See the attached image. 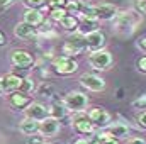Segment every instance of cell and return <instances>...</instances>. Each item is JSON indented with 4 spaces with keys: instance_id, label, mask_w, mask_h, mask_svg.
I'll return each instance as SVG.
<instances>
[{
    "instance_id": "8992f818",
    "label": "cell",
    "mask_w": 146,
    "mask_h": 144,
    "mask_svg": "<svg viewBox=\"0 0 146 144\" xmlns=\"http://www.w3.org/2000/svg\"><path fill=\"white\" fill-rule=\"evenodd\" d=\"M72 126H73V129H75L78 134H82V136H90V134L95 132V126L90 122V119H88L83 112H82V114H76V115L73 117Z\"/></svg>"
},
{
    "instance_id": "e0dca14e",
    "label": "cell",
    "mask_w": 146,
    "mask_h": 144,
    "mask_svg": "<svg viewBox=\"0 0 146 144\" xmlns=\"http://www.w3.org/2000/svg\"><path fill=\"white\" fill-rule=\"evenodd\" d=\"M19 131L24 134V136H34L39 132V122L37 120H33V119H29V117H24L22 120H21V124H19Z\"/></svg>"
},
{
    "instance_id": "d590c367",
    "label": "cell",
    "mask_w": 146,
    "mask_h": 144,
    "mask_svg": "<svg viewBox=\"0 0 146 144\" xmlns=\"http://www.w3.org/2000/svg\"><path fill=\"white\" fill-rule=\"evenodd\" d=\"M73 144H88V139L87 137H78V139H75Z\"/></svg>"
},
{
    "instance_id": "7a4b0ae2",
    "label": "cell",
    "mask_w": 146,
    "mask_h": 144,
    "mask_svg": "<svg viewBox=\"0 0 146 144\" xmlns=\"http://www.w3.org/2000/svg\"><path fill=\"white\" fill-rule=\"evenodd\" d=\"M63 105L66 107V110L75 112V114H82L87 105H88V97L82 92H70L65 95L63 98Z\"/></svg>"
},
{
    "instance_id": "7bdbcfd3",
    "label": "cell",
    "mask_w": 146,
    "mask_h": 144,
    "mask_svg": "<svg viewBox=\"0 0 146 144\" xmlns=\"http://www.w3.org/2000/svg\"><path fill=\"white\" fill-rule=\"evenodd\" d=\"M66 2H70V0H66Z\"/></svg>"
},
{
    "instance_id": "b9f144b4",
    "label": "cell",
    "mask_w": 146,
    "mask_h": 144,
    "mask_svg": "<svg viewBox=\"0 0 146 144\" xmlns=\"http://www.w3.org/2000/svg\"><path fill=\"white\" fill-rule=\"evenodd\" d=\"M37 144H48V143H44V141H41V143H37Z\"/></svg>"
},
{
    "instance_id": "7402d4cb",
    "label": "cell",
    "mask_w": 146,
    "mask_h": 144,
    "mask_svg": "<svg viewBox=\"0 0 146 144\" xmlns=\"http://www.w3.org/2000/svg\"><path fill=\"white\" fill-rule=\"evenodd\" d=\"M48 110H49V117H53L56 120H60L66 115V107L63 104H53L51 107H48Z\"/></svg>"
},
{
    "instance_id": "7c38bea8",
    "label": "cell",
    "mask_w": 146,
    "mask_h": 144,
    "mask_svg": "<svg viewBox=\"0 0 146 144\" xmlns=\"http://www.w3.org/2000/svg\"><path fill=\"white\" fill-rule=\"evenodd\" d=\"M58 132H60V120L48 117L39 122V134L42 137H54Z\"/></svg>"
},
{
    "instance_id": "83f0119b",
    "label": "cell",
    "mask_w": 146,
    "mask_h": 144,
    "mask_svg": "<svg viewBox=\"0 0 146 144\" xmlns=\"http://www.w3.org/2000/svg\"><path fill=\"white\" fill-rule=\"evenodd\" d=\"M39 93L44 95V97H51V95H53V87H51V85H42V87L39 88Z\"/></svg>"
},
{
    "instance_id": "f35d334b",
    "label": "cell",
    "mask_w": 146,
    "mask_h": 144,
    "mask_svg": "<svg viewBox=\"0 0 146 144\" xmlns=\"http://www.w3.org/2000/svg\"><path fill=\"white\" fill-rule=\"evenodd\" d=\"M139 48H141V49H145V51H146V37H143V39L139 41Z\"/></svg>"
},
{
    "instance_id": "2e32d148",
    "label": "cell",
    "mask_w": 146,
    "mask_h": 144,
    "mask_svg": "<svg viewBox=\"0 0 146 144\" xmlns=\"http://www.w3.org/2000/svg\"><path fill=\"white\" fill-rule=\"evenodd\" d=\"M14 34H15V37H19V39H33L37 32H36V27L34 26H31V24H27V22L22 20V22L15 24Z\"/></svg>"
},
{
    "instance_id": "484cf974",
    "label": "cell",
    "mask_w": 146,
    "mask_h": 144,
    "mask_svg": "<svg viewBox=\"0 0 146 144\" xmlns=\"http://www.w3.org/2000/svg\"><path fill=\"white\" fill-rule=\"evenodd\" d=\"M66 0H48V7L49 10H54V9H66Z\"/></svg>"
},
{
    "instance_id": "8d00e7d4",
    "label": "cell",
    "mask_w": 146,
    "mask_h": 144,
    "mask_svg": "<svg viewBox=\"0 0 146 144\" xmlns=\"http://www.w3.org/2000/svg\"><path fill=\"white\" fill-rule=\"evenodd\" d=\"M5 44H7V37H5L3 32H0V48H3Z\"/></svg>"
},
{
    "instance_id": "cb8c5ba5",
    "label": "cell",
    "mask_w": 146,
    "mask_h": 144,
    "mask_svg": "<svg viewBox=\"0 0 146 144\" xmlns=\"http://www.w3.org/2000/svg\"><path fill=\"white\" fill-rule=\"evenodd\" d=\"M34 88H36V83H34V80H33V78H24V80H22V85H21V90H19V92H22V93L29 95V93H33V92H34Z\"/></svg>"
},
{
    "instance_id": "4fadbf2b",
    "label": "cell",
    "mask_w": 146,
    "mask_h": 144,
    "mask_svg": "<svg viewBox=\"0 0 146 144\" xmlns=\"http://www.w3.org/2000/svg\"><path fill=\"white\" fill-rule=\"evenodd\" d=\"M24 112H26V117H29V119H33V120H37V122H41V120H44V119L49 117L48 107L42 105V104H37V102H33Z\"/></svg>"
},
{
    "instance_id": "d6a6232c",
    "label": "cell",
    "mask_w": 146,
    "mask_h": 144,
    "mask_svg": "<svg viewBox=\"0 0 146 144\" xmlns=\"http://www.w3.org/2000/svg\"><path fill=\"white\" fill-rule=\"evenodd\" d=\"M127 144H146V139H143V137H131L127 141Z\"/></svg>"
},
{
    "instance_id": "9c48e42d",
    "label": "cell",
    "mask_w": 146,
    "mask_h": 144,
    "mask_svg": "<svg viewBox=\"0 0 146 144\" xmlns=\"http://www.w3.org/2000/svg\"><path fill=\"white\" fill-rule=\"evenodd\" d=\"M87 117L95 127H107L110 124V114L102 107H94L87 112Z\"/></svg>"
},
{
    "instance_id": "5b68a950",
    "label": "cell",
    "mask_w": 146,
    "mask_h": 144,
    "mask_svg": "<svg viewBox=\"0 0 146 144\" xmlns=\"http://www.w3.org/2000/svg\"><path fill=\"white\" fill-rule=\"evenodd\" d=\"M10 63L15 68L29 70L34 65V56L29 51H26V49H15V51L10 53Z\"/></svg>"
},
{
    "instance_id": "60d3db41",
    "label": "cell",
    "mask_w": 146,
    "mask_h": 144,
    "mask_svg": "<svg viewBox=\"0 0 146 144\" xmlns=\"http://www.w3.org/2000/svg\"><path fill=\"white\" fill-rule=\"evenodd\" d=\"M88 144H100V143H99V141H95V139H94V141H88Z\"/></svg>"
},
{
    "instance_id": "ba28073f",
    "label": "cell",
    "mask_w": 146,
    "mask_h": 144,
    "mask_svg": "<svg viewBox=\"0 0 146 144\" xmlns=\"http://www.w3.org/2000/svg\"><path fill=\"white\" fill-rule=\"evenodd\" d=\"M80 83L90 92H104L106 90V80L94 73H83L80 76Z\"/></svg>"
},
{
    "instance_id": "ffe728a7",
    "label": "cell",
    "mask_w": 146,
    "mask_h": 144,
    "mask_svg": "<svg viewBox=\"0 0 146 144\" xmlns=\"http://www.w3.org/2000/svg\"><path fill=\"white\" fill-rule=\"evenodd\" d=\"M107 131H109V134L114 139H124V137L129 136V127L124 126V124H114V126H110Z\"/></svg>"
},
{
    "instance_id": "836d02e7",
    "label": "cell",
    "mask_w": 146,
    "mask_h": 144,
    "mask_svg": "<svg viewBox=\"0 0 146 144\" xmlns=\"http://www.w3.org/2000/svg\"><path fill=\"white\" fill-rule=\"evenodd\" d=\"M14 2H15V0H0V10H2V9H7V7H10Z\"/></svg>"
},
{
    "instance_id": "6da1fadb",
    "label": "cell",
    "mask_w": 146,
    "mask_h": 144,
    "mask_svg": "<svg viewBox=\"0 0 146 144\" xmlns=\"http://www.w3.org/2000/svg\"><path fill=\"white\" fill-rule=\"evenodd\" d=\"M83 49H87V36H83V34H80L76 31V32H73V36L68 37V41H65V44H63V56L72 58V56L80 54Z\"/></svg>"
},
{
    "instance_id": "277c9868",
    "label": "cell",
    "mask_w": 146,
    "mask_h": 144,
    "mask_svg": "<svg viewBox=\"0 0 146 144\" xmlns=\"http://www.w3.org/2000/svg\"><path fill=\"white\" fill-rule=\"evenodd\" d=\"M88 63H90V66L94 70L102 71V70H109L112 66V63H114V59H112V54L109 51L102 49V51H97V53H90Z\"/></svg>"
},
{
    "instance_id": "ac0fdd59",
    "label": "cell",
    "mask_w": 146,
    "mask_h": 144,
    "mask_svg": "<svg viewBox=\"0 0 146 144\" xmlns=\"http://www.w3.org/2000/svg\"><path fill=\"white\" fill-rule=\"evenodd\" d=\"M24 22H27V24H31V26H41L42 24V14H41V10H37V9H27L26 12H24Z\"/></svg>"
},
{
    "instance_id": "f546056e",
    "label": "cell",
    "mask_w": 146,
    "mask_h": 144,
    "mask_svg": "<svg viewBox=\"0 0 146 144\" xmlns=\"http://www.w3.org/2000/svg\"><path fill=\"white\" fill-rule=\"evenodd\" d=\"M42 141V136H29L27 137V144H37V143H41Z\"/></svg>"
},
{
    "instance_id": "52a82bcc",
    "label": "cell",
    "mask_w": 146,
    "mask_h": 144,
    "mask_svg": "<svg viewBox=\"0 0 146 144\" xmlns=\"http://www.w3.org/2000/svg\"><path fill=\"white\" fill-rule=\"evenodd\" d=\"M53 68L58 75H72L78 70V63L68 58V56H60V58H54L53 59Z\"/></svg>"
},
{
    "instance_id": "e575fe53",
    "label": "cell",
    "mask_w": 146,
    "mask_h": 144,
    "mask_svg": "<svg viewBox=\"0 0 146 144\" xmlns=\"http://www.w3.org/2000/svg\"><path fill=\"white\" fill-rule=\"evenodd\" d=\"M133 105H134V107H141V108L146 107V98H139V100H136Z\"/></svg>"
},
{
    "instance_id": "ab89813d",
    "label": "cell",
    "mask_w": 146,
    "mask_h": 144,
    "mask_svg": "<svg viewBox=\"0 0 146 144\" xmlns=\"http://www.w3.org/2000/svg\"><path fill=\"white\" fill-rule=\"evenodd\" d=\"M3 93V87H2V76H0V95Z\"/></svg>"
},
{
    "instance_id": "4dcf8cb0",
    "label": "cell",
    "mask_w": 146,
    "mask_h": 144,
    "mask_svg": "<svg viewBox=\"0 0 146 144\" xmlns=\"http://www.w3.org/2000/svg\"><path fill=\"white\" fill-rule=\"evenodd\" d=\"M138 68H139V71L146 73V56H143V58L138 59Z\"/></svg>"
},
{
    "instance_id": "8fae6325",
    "label": "cell",
    "mask_w": 146,
    "mask_h": 144,
    "mask_svg": "<svg viewBox=\"0 0 146 144\" xmlns=\"http://www.w3.org/2000/svg\"><path fill=\"white\" fill-rule=\"evenodd\" d=\"M22 76L15 75V73H7L5 76H2V87H3V93H14L21 90L22 85Z\"/></svg>"
},
{
    "instance_id": "3957f363",
    "label": "cell",
    "mask_w": 146,
    "mask_h": 144,
    "mask_svg": "<svg viewBox=\"0 0 146 144\" xmlns=\"http://www.w3.org/2000/svg\"><path fill=\"white\" fill-rule=\"evenodd\" d=\"M138 24V17L134 12H121L115 15V31L121 34H129Z\"/></svg>"
},
{
    "instance_id": "44dd1931",
    "label": "cell",
    "mask_w": 146,
    "mask_h": 144,
    "mask_svg": "<svg viewBox=\"0 0 146 144\" xmlns=\"http://www.w3.org/2000/svg\"><path fill=\"white\" fill-rule=\"evenodd\" d=\"M78 19L75 17V15H66L65 19H61L60 20V26L65 29V31H70V32H75V31H78Z\"/></svg>"
},
{
    "instance_id": "9a60e30c",
    "label": "cell",
    "mask_w": 146,
    "mask_h": 144,
    "mask_svg": "<svg viewBox=\"0 0 146 144\" xmlns=\"http://www.w3.org/2000/svg\"><path fill=\"white\" fill-rule=\"evenodd\" d=\"M95 14H97V20H110L117 15V9L112 3H100L95 5Z\"/></svg>"
},
{
    "instance_id": "4316f807",
    "label": "cell",
    "mask_w": 146,
    "mask_h": 144,
    "mask_svg": "<svg viewBox=\"0 0 146 144\" xmlns=\"http://www.w3.org/2000/svg\"><path fill=\"white\" fill-rule=\"evenodd\" d=\"M24 3L29 7V9H41V7H44L46 5V0H24Z\"/></svg>"
},
{
    "instance_id": "f1b7e54d",
    "label": "cell",
    "mask_w": 146,
    "mask_h": 144,
    "mask_svg": "<svg viewBox=\"0 0 146 144\" xmlns=\"http://www.w3.org/2000/svg\"><path fill=\"white\" fill-rule=\"evenodd\" d=\"M136 9L141 14H146V0H136Z\"/></svg>"
},
{
    "instance_id": "603a6c76",
    "label": "cell",
    "mask_w": 146,
    "mask_h": 144,
    "mask_svg": "<svg viewBox=\"0 0 146 144\" xmlns=\"http://www.w3.org/2000/svg\"><path fill=\"white\" fill-rule=\"evenodd\" d=\"M83 7L85 5L82 3V0H70L66 3V12H68V15H75V14H80L82 15Z\"/></svg>"
},
{
    "instance_id": "5bb4252c",
    "label": "cell",
    "mask_w": 146,
    "mask_h": 144,
    "mask_svg": "<svg viewBox=\"0 0 146 144\" xmlns=\"http://www.w3.org/2000/svg\"><path fill=\"white\" fill-rule=\"evenodd\" d=\"M9 104L10 107L17 108V110H26L33 104V98L31 95H26L22 92H14V93H9Z\"/></svg>"
},
{
    "instance_id": "30bf717a",
    "label": "cell",
    "mask_w": 146,
    "mask_h": 144,
    "mask_svg": "<svg viewBox=\"0 0 146 144\" xmlns=\"http://www.w3.org/2000/svg\"><path fill=\"white\" fill-rule=\"evenodd\" d=\"M106 34L102 31H94L87 36V49L90 53H97V51H102L104 46H106Z\"/></svg>"
},
{
    "instance_id": "d6986e66",
    "label": "cell",
    "mask_w": 146,
    "mask_h": 144,
    "mask_svg": "<svg viewBox=\"0 0 146 144\" xmlns=\"http://www.w3.org/2000/svg\"><path fill=\"white\" fill-rule=\"evenodd\" d=\"M99 31V20H92V19H82V22L78 24V32L83 36H88L90 32Z\"/></svg>"
},
{
    "instance_id": "1f68e13d",
    "label": "cell",
    "mask_w": 146,
    "mask_h": 144,
    "mask_svg": "<svg viewBox=\"0 0 146 144\" xmlns=\"http://www.w3.org/2000/svg\"><path fill=\"white\" fill-rule=\"evenodd\" d=\"M138 122H139V126H141V127H145V129H146V110H145V112H141V114L138 115Z\"/></svg>"
},
{
    "instance_id": "d4e9b609",
    "label": "cell",
    "mask_w": 146,
    "mask_h": 144,
    "mask_svg": "<svg viewBox=\"0 0 146 144\" xmlns=\"http://www.w3.org/2000/svg\"><path fill=\"white\" fill-rule=\"evenodd\" d=\"M49 15H51V19H53V20L60 22L61 19H65V17L68 15V12H66V9H54V10H51V12H49Z\"/></svg>"
},
{
    "instance_id": "74e56055",
    "label": "cell",
    "mask_w": 146,
    "mask_h": 144,
    "mask_svg": "<svg viewBox=\"0 0 146 144\" xmlns=\"http://www.w3.org/2000/svg\"><path fill=\"white\" fill-rule=\"evenodd\" d=\"M100 144H119V141L114 139V137H110V139H107V141H104V143H100Z\"/></svg>"
}]
</instances>
